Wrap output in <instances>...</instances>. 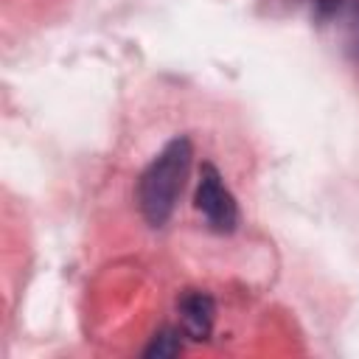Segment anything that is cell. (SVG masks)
<instances>
[{"label": "cell", "mask_w": 359, "mask_h": 359, "mask_svg": "<svg viewBox=\"0 0 359 359\" xmlns=\"http://www.w3.org/2000/svg\"><path fill=\"white\" fill-rule=\"evenodd\" d=\"M188 163H191V143L185 137H177L143 171L137 182V205L149 224L160 227L171 216L188 174Z\"/></svg>", "instance_id": "cell-1"}, {"label": "cell", "mask_w": 359, "mask_h": 359, "mask_svg": "<svg viewBox=\"0 0 359 359\" xmlns=\"http://www.w3.org/2000/svg\"><path fill=\"white\" fill-rule=\"evenodd\" d=\"M196 208L205 216L208 227L216 230V233H230L236 227V222H238L236 199L224 188V182H222V177H219V171L213 165L202 168L199 188H196Z\"/></svg>", "instance_id": "cell-2"}, {"label": "cell", "mask_w": 359, "mask_h": 359, "mask_svg": "<svg viewBox=\"0 0 359 359\" xmlns=\"http://www.w3.org/2000/svg\"><path fill=\"white\" fill-rule=\"evenodd\" d=\"M177 311H180V331L191 339H208L210 328H213V300L205 294V292H185L177 303Z\"/></svg>", "instance_id": "cell-3"}, {"label": "cell", "mask_w": 359, "mask_h": 359, "mask_svg": "<svg viewBox=\"0 0 359 359\" xmlns=\"http://www.w3.org/2000/svg\"><path fill=\"white\" fill-rule=\"evenodd\" d=\"M180 328L174 331V328H163L160 334H154V339H151V345L146 348V356H177L180 351H182V342H180Z\"/></svg>", "instance_id": "cell-4"}, {"label": "cell", "mask_w": 359, "mask_h": 359, "mask_svg": "<svg viewBox=\"0 0 359 359\" xmlns=\"http://www.w3.org/2000/svg\"><path fill=\"white\" fill-rule=\"evenodd\" d=\"M345 14V31H348V45L353 50V56L359 59V0H348V6L342 8Z\"/></svg>", "instance_id": "cell-5"}]
</instances>
